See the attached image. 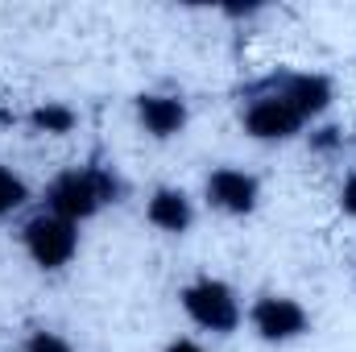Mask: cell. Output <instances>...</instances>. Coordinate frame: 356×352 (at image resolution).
I'll use <instances>...</instances> for the list:
<instances>
[{"label":"cell","mask_w":356,"mask_h":352,"mask_svg":"<svg viewBox=\"0 0 356 352\" xmlns=\"http://www.w3.org/2000/svg\"><path fill=\"white\" fill-rule=\"evenodd\" d=\"M129 195V182L120 178V170L112 162H79L67 166L46 182L42 191V207L71 220V224H88L104 207L120 203Z\"/></svg>","instance_id":"cell-1"},{"label":"cell","mask_w":356,"mask_h":352,"mask_svg":"<svg viewBox=\"0 0 356 352\" xmlns=\"http://www.w3.org/2000/svg\"><path fill=\"white\" fill-rule=\"evenodd\" d=\"M178 307L199 332H211V336H236L245 323V303H241L236 286L216 273H199V278L182 282Z\"/></svg>","instance_id":"cell-2"},{"label":"cell","mask_w":356,"mask_h":352,"mask_svg":"<svg viewBox=\"0 0 356 352\" xmlns=\"http://www.w3.org/2000/svg\"><path fill=\"white\" fill-rule=\"evenodd\" d=\"M17 241H21V253L42 273H63L67 265L79 257V224H71V220H63V216H54L46 207L33 211L21 224Z\"/></svg>","instance_id":"cell-3"},{"label":"cell","mask_w":356,"mask_h":352,"mask_svg":"<svg viewBox=\"0 0 356 352\" xmlns=\"http://www.w3.org/2000/svg\"><path fill=\"white\" fill-rule=\"evenodd\" d=\"M245 323L249 332L269 344V349H286V344H298L311 336L315 319L311 311L294 298V294H277V290H261L249 307H245Z\"/></svg>","instance_id":"cell-4"},{"label":"cell","mask_w":356,"mask_h":352,"mask_svg":"<svg viewBox=\"0 0 356 352\" xmlns=\"http://www.w3.org/2000/svg\"><path fill=\"white\" fill-rule=\"evenodd\" d=\"M236 120H241L245 137H249V141H261V145H286V141H294V137L307 129V120H302L277 91H269L261 79H257L253 88H245V99H241Z\"/></svg>","instance_id":"cell-5"},{"label":"cell","mask_w":356,"mask_h":352,"mask_svg":"<svg viewBox=\"0 0 356 352\" xmlns=\"http://www.w3.org/2000/svg\"><path fill=\"white\" fill-rule=\"evenodd\" d=\"M203 203L228 220H245L261 207V178L245 166H232V162L211 166L203 175Z\"/></svg>","instance_id":"cell-6"},{"label":"cell","mask_w":356,"mask_h":352,"mask_svg":"<svg viewBox=\"0 0 356 352\" xmlns=\"http://www.w3.org/2000/svg\"><path fill=\"white\" fill-rule=\"evenodd\" d=\"M261 83L269 91H277L307 125H315L319 116H327V108L336 104V83L323 71H269Z\"/></svg>","instance_id":"cell-7"},{"label":"cell","mask_w":356,"mask_h":352,"mask_svg":"<svg viewBox=\"0 0 356 352\" xmlns=\"http://www.w3.org/2000/svg\"><path fill=\"white\" fill-rule=\"evenodd\" d=\"M133 120L149 141H175L191 125V108L178 91H141L133 99Z\"/></svg>","instance_id":"cell-8"},{"label":"cell","mask_w":356,"mask_h":352,"mask_svg":"<svg viewBox=\"0 0 356 352\" xmlns=\"http://www.w3.org/2000/svg\"><path fill=\"white\" fill-rule=\"evenodd\" d=\"M145 224L162 237H186L195 228V199L182 186H154L145 199Z\"/></svg>","instance_id":"cell-9"},{"label":"cell","mask_w":356,"mask_h":352,"mask_svg":"<svg viewBox=\"0 0 356 352\" xmlns=\"http://www.w3.org/2000/svg\"><path fill=\"white\" fill-rule=\"evenodd\" d=\"M25 125H29L33 133H42V137H67V133H75L79 112H75L67 99H42V104H33V108L25 112Z\"/></svg>","instance_id":"cell-10"},{"label":"cell","mask_w":356,"mask_h":352,"mask_svg":"<svg viewBox=\"0 0 356 352\" xmlns=\"http://www.w3.org/2000/svg\"><path fill=\"white\" fill-rule=\"evenodd\" d=\"M25 203H29V182L17 175L13 166H4V162H0V220L17 216Z\"/></svg>","instance_id":"cell-11"},{"label":"cell","mask_w":356,"mask_h":352,"mask_svg":"<svg viewBox=\"0 0 356 352\" xmlns=\"http://www.w3.org/2000/svg\"><path fill=\"white\" fill-rule=\"evenodd\" d=\"M17 352H75V344L63 332H54V328H33V332H25Z\"/></svg>","instance_id":"cell-12"},{"label":"cell","mask_w":356,"mask_h":352,"mask_svg":"<svg viewBox=\"0 0 356 352\" xmlns=\"http://www.w3.org/2000/svg\"><path fill=\"white\" fill-rule=\"evenodd\" d=\"M307 145H311L315 154H336V150L344 145V129H340V125H323V129H315V133L307 137Z\"/></svg>","instance_id":"cell-13"},{"label":"cell","mask_w":356,"mask_h":352,"mask_svg":"<svg viewBox=\"0 0 356 352\" xmlns=\"http://www.w3.org/2000/svg\"><path fill=\"white\" fill-rule=\"evenodd\" d=\"M336 203H340V211L348 216V220H356V170L344 182H340V195H336Z\"/></svg>","instance_id":"cell-14"},{"label":"cell","mask_w":356,"mask_h":352,"mask_svg":"<svg viewBox=\"0 0 356 352\" xmlns=\"http://www.w3.org/2000/svg\"><path fill=\"white\" fill-rule=\"evenodd\" d=\"M162 352H211L207 344H199V340H191V336H175V340H166Z\"/></svg>","instance_id":"cell-15"}]
</instances>
